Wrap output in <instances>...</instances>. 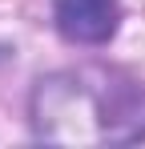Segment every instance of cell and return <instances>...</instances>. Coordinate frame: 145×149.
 <instances>
[{"label": "cell", "instance_id": "1", "mask_svg": "<svg viewBox=\"0 0 145 149\" xmlns=\"http://www.w3.org/2000/svg\"><path fill=\"white\" fill-rule=\"evenodd\" d=\"M56 32L69 45H105L121 20V0H52Z\"/></svg>", "mask_w": 145, "mask_h": 149}]
</instances>
